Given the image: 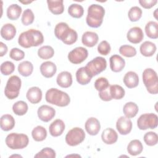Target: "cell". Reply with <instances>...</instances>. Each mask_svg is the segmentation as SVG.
<instances>
[{
  "mask_svg": "<svg viewBox=\"0 0 158 158\" xmlns=\"http://www.w3.org/2000/svg\"><path fill=\"white\" fill-rule=\"evenodd\" d=\"M28 105L23 101H19L12 106V110L17 115H23L28 111Z\"/></svg>",
  "mask_w": 158,
  "mask_h": 158,
  "instance_id": "8d00e7d4",
  "label": "cell"
},
{
  "mask_svg": "<svg viewBox=\"0 0 158 158\" xmlns=\"http://www.w3.org/2000/svg\"><path fill=\"white\" fill-rule=\"evenodd\" d=\"M127 40L131 43H139L144 38V34L142 29L139 27H134L131 28L127 32Z\"/></svg>",
  "mask_w": 158,
  "mask_h": 158,
  "instance_id": "5bb4252c",
  "label": "cell"
},
{
  "mask_svg": "<svg viewBox=\"0 0 158 158\" xmlns=\"http://www.w3.org/2000/svg\"><path fill=\"white\" fill-rule=\"evenodd\" d=\"M142 10L138 6H133L128 11V16L131 22L138 21L142 16Z\"/></svg>",
  "mask_w": 158,
  "mask_h": 158,
  "instance_id": "ab89813d",
  "label": "cell"
},
{
  "mask_svg": "<svg viewBox=\"0 0 158 158\" xmlns=\"http://www.w3.org/2000/svg\"><path fill=\"white\" fill-rule=\"evenodd\" d=\"M102 141L107 144H112L117 142L118 135L117 132L111 128H107L103 130L101 134Z\"/></svg>",
  "mask_w": 158,
  "mask_h": 158,
  "instance_id": "7402d4cb",
  "label": "cell"
},
{
  "mask_svg": "<svg viewBox=\"0 0 158 158\" xmlns=\"http://www.w3.org/2000/svg\"><path fill=\"white\" fill-rule=\"evenodd\" d=\"M56 81L59 86L64 88H69L72 84V74L67 71H63L58 74Z\"/></svg>",
  "mask_w": 158,
  "mask_h": 158,
  "instance_id": "d6986e66",
  "label": "cell"
},
{
  "mask_svg": "<svg viewBox=\"0 0 158 158\" xmlns=\"http://www.w3.org/2000/svg\"><path fill=\"white\" fill-rule=\"evenodd\" d=\"M35 19V15L33 11L30 9H27L23 12L22 15V22L24 25H29L31 24Z\"/></svg>",
  "mask_w": 158,
  "mask_h": 158,
  "instance_id": "b9f144b4",
  "label": "cell"
},
{
  "mask_svg": "<svg viewBox=\"0 0 158 158\" xmlns=\"http://www.w3.org/2000/svg\"><path fill=\"white\" fill-rule=\"evenodd\" d=\"M143 146L138 139L131 140L127 146V151L131 156H137L141 153Z\"/></svg>",
  "mask_w": 158,
  "mask_h": 158,
  "instance_id": "f1b7e54d",
  "label": "cell"
},
{
  "mask_svg": "<svg viewBox=\"0 0 158 158\" xmlns=\"http://www.w3.org/2000/svg\"><path fill=\"white\" fill-rule=\"evenodd\" d=\"M158 117L154 113H146L142 114L137 120V126L139 130L154 129L157 127Z\"/></svg>",
  "mask_w": 158,
  "mask_h": 158,
  "instance_id": "ba28073f",
  "label": "cell"
},
{
  "mask_svg": "<svg viewBox=\"0 0 158 158\" xmlns=\"http://www.w3.org/2000/svg\"><path fill=\"white\" fill-rule=\"evenodd\" d=\"M116 128L120 135H128L131 131L132 122L129 118L121 116L117 120Z\"/></svg>",
  "mask_w": 158,
  "mask_h": 158,
  "instance_id": "4fadbf2b",
  "label": "cell"
},
{
  "mask_svg": "<svg viewBox=\"0 0 158 158\" xmlns=\"http://www.w3.org/2000/svg\"><path fill=\"white\" fill-rule=\"evenodd\" d=\"M65 125L63 120L56 119L53 121L49 127V133L54 137H57L61 135L64 131Z\"/></svg>",
  "mask_w": 158,
  "mask_h": 158,
  "instance_id": "ac0fdd59",
  "label": "cell"
},
{
  "mask_svg": "<svg viewBox=\"0 0 158 158\" xmlns=\"http://www.w3.org/2000/svg\"><path fill=\"white\" fill-rule=\"evenodd\" d=\"M110 46L109 43L106 41H102L98 46V52L103 56H107L110 52Z\"/></svg>",
  "mask_w": 158,
  "mask_h": 158,
  "instance_id": "bcb514c9",
  "label": "cell"
},
{
  "mask_svg": "<svg viewBox=\"0 0 158 158\" xmlns=\"http://www.w3.org/2000/svg\"><path fill=\"white\" fill-rule=\"evenodd\" d=\"M22 7L17 4L10 5L7 9V16L12 20H17L19 18L22 13Z\"/></svg>",
  "mask_w": 158,
  "mask_h": 158,
  "instance_id": "1f68e13d",
  "label": "cell"
},
{
  "mask_svg": "<svg viewBox=\"0 0 158 158\" xmlns=\"http://www.w3.org/2000/svg\"><path fill=\"white\" fill-rule=\"evenodd\" d=\"M88 56V50L80 46L75 48L69 53L68 59L72 64H79L85 60Z\"/></svg>",
  "mask_w": 158,
  "mask_h": 158,
  "instance_id": "8fae6325",
  "label": "cell"
},
{
  "mask_svg": "<svg viewBox=\"0 0 158 158\" xmlns=\"http://www.w3.org/2000/svg\"><path fill=\"white\" fill-rule=\"evenodd\" d=\"M7 46L2 42L0 43V56H4L7 52Z\"/></svg>",
  "mask_w": 158,
  "mask_h": 158,
  "instance_id": "f907efd6",
  "label": "cell"
},
{
  "mask_svg": "<svg viewBox=\"0 0 158 158\" xmlns=\"http://www.w3.org/2000/svg\"><path fill=\"white\" fill-rule=\"evenodd\" d=\"M15 123L14 117L10 114H4L1 117V128L4 131H7L12 130L15 126Z\"/></svg>",
  "mask_w": 158,
  "mask_h": 158,
  "instance_id": "83f0119b",
  "label": "cell"
},
{
  "mask_svg": "<svg viewBox=\"0 0 158 158\" xmlns=\"http://www.w3.org/2000/svg\"><path fill=\"white\" fill-rule=\"evenodd\" d=\"M104 14L105 9L102 6L96 4L90 5L86 18L87 25L92 28L99 27L102 23Z\"/></svg>",
  "mask_w": 158,
  "mask_h": 158,
  "instance_id": "3957f363",
  "label": "cell"
},
{
  "mask_svg": "<svg viewBox=\"0 0 158 158\" xmlns=\"http://www.w3.org/2000/svg\"><path fill=\"white\" fill-rule=\"evenodd\" d=\"M110 86L109 82L106 78L99 77L94 82V87L98 91H101L109 88Z\"/></svg>",
  "mask_w": 158,
  "mask_h": 158,
  "instance_id": "ee69618b",
  "label": "cell"
},
{
  "mask_svg": "<svg viewBox=\"0 0 158 158\" xmlns=\"http://www.w3.org/2000/svg\"><path fill=\"white\" fill-rule=\"evenodd\" d=\"M48 6L49 10L54 15H59L64 12V6L63 0H48Z\"/></svg>",
  "mask_w": 158,
  "mask_h": 158,
  "instance_id": "d4e9b609",
  "label": "cell"
},
{
  "mask_svg": "<svg viewBox=\"0 0 158 158\" xmlns=\"http://www.w3.org/2000/svg\"><path fill=\"white\" fill-rule=\"evenodd\" d=\"M37 114L41 121L48 122L54 117L56 110L53 107L48 105H42L38 108Z\"/></svg>",
  "mask_w": 158,
  "mask_h": 158,
  "instance_id": "7c38bea8",
  "label": "cell"
},
{
  "mask_svg": "<svg viewBox=\"0 0 158 158\" xmlns=\"http://www.w3.org/2000/svg\"><path fill=\"white\" fill-rule=\"evenodd\" d=\"M35 157L54 158L56 157V152L51 148H44L35 155Z\"/></svg>",
  "mask_w": 158,
  "mask_h": 158,
  "instance_id": "f6af8a7d",
  "label": "cell"
},
{
  "mask_svg": "<svg viewBox=\"0 0 158 158\" xmlns=\"http://www.w3.org/2000/svg\"><path fill=\"white\" fill-rule=\"evenodd\" d=\"M57 71L56 64L51 61H46L40 65V72L42 75L46 78L52 77Z\"/></svg>",
  "mask_w": 158,
  "mask_h": 158,
  "instance_id": "e0dca14e",
  "label": "cell"
},
{
  "mask_svg": "<svg viewBox=\"0 0 158 158\" xmlns=\"http://www.w3.org/2000/svg\"><path fill=\"white\" fill-rule=\"evenodd\" d=\"M43 41L44 37L43 33L35 29H30L21 33L18 38L19 45L24 48L38 46Z\"/></svg>",
  "mask_w": 158,
  "mask_h": 158,
  "instance_id": "6da1fadb",
  "label": "cell"
},
{
  "mask_svg": "<svg viewBox=\"0 0 158 158\" xmlns=\"http://www.w3.org/2000/svg\"><path fill=\"white\" fill-rule=\"evenodd\" d=\"M99 40L98 34L93 31H86L85 32L81 38L82 43L87 47L91 48L94 46Z\"/></svg>",
  "mask_w": 158,
  "mask_h": 158,
  "instance_id": "44dd1931",
  "label": "cell"
},
{
  "mask_svg": "<svg viewBox=\"0 0 158 158\" xmlns=\"http://www.w3.org/2000/svg\"><path fill=\"white\" fill-rule=\"evenodd\" d=\"M143 81L147 91L152 94L158 93V77L157 73L151 68L146 69L143 72Z\"/></svg>",
  "mask_w": 158,
  "mask_h": 158,
  "instance_id": "8992f818",
  "label": "cell"
},
{
  "mask_svg": "<svg viewBox=\"0 0 158 158\" xmlns=\"http://www.w3.org/2000/svg\"><path fill=\"white\" fill-rule=\"evenodd\" d=\"M20 2H22V3H23V4H30V3H31V1H25V2H23V1H20Z\"/></svg>",
  "mask_w": 158,
  "mask_h": 158,
  "instance_id": "816d5d0a",
  "label": "cell"
},
{
  "mask_svg": "<svg viewBox=\"0 0 158 158\" xmlns=\"http://www.w3.org/2000/svg\"><path fill=\"white\" fill-rule=\"evenodd\" d=\"M1 72L4 75H9L12 73L15 70V65L10 61H5L1 65Z\"/></svg>",
  "mask_w": 158,
  "mask_h": 158,
  "instance_id": "7bdbcfd3",
  "label": "cell"
},
{
  "mask_svg": "<svg viewBox=\"0 0 158 158\" xmlns=\"http://www.w3.org/2000/svg\"><path fill=\"white\" fill-rule=\"evenodd\" d=\"M22 81L17 75H12L8 79L5 89V96L9 99H14L18 97L21 88Z\"/></svg>",
  "mask_w": 158,
  "mask_h": 158,
  "instance_id": "52a82bcc",
  "label": "cell"
},
{
  "mask_svg": "<svg viewBox=\"0 0 158 158\" xmlns=\"http://www.w3.org/2000/svg\"><path fill=\"white\" fill-rule=\"evenodd\" d=\"M138 110V106L133 102H127L123 107V114L126 117L129 118L135 117L137 115Z\"/></svg>",
  "mask_w": 158,
  "mask_h": 158,
  "instance_id": "f546056e",
  "label": "cell"
},
{
  "mask_svg": "<svg viewBox=\"0 0 158 158\" xmlns=\"http://www.w3.org/2000/svg\"><path fill=\"white\" fill-rule=\"evenodd\" d=\"M109 86L107 89L99 92V96L101 100L104 101H109L112 99L109 92Z\"/></svg>",
  "mask_w": 158,
  "mask_h": 158,
  "instance_id": "c3c4849f",
  "label": "cell"
},
{
  "mask_svg": "<svg viewBox=\"0 0 158 158\" xmlns=\"http://www.w3.org/2000/svg\"><path fill=\"white\" fill-rule=\"evenodd\" d=\"M144 143L149 146H152L157 144L158 142V136L156 133L153 131L147 132L144 135Z\"/></svg>",
  "mask_w": 158,
  "mask_h": 158,
  "instance_id": "60d3db41",
  "label": "cell"
},
{
  "mask_svg": "<svg viewBox=\"0 0 158 158\" xmlns=\"http://www.w3.org/2000/svg\"><path fill=\"white\" fill-rule=\"evenodd\" d=\"M146 35L151 39L158 38V23L154 21H149L145 26Z\"/></svg>",
  "mask_w": 158,
  "mask_h": 158,
  "instance_id": "4dcf8cb0",
  "label": "cell"
},
{
  "mask_svg": "<svg viewBox=\"0 0 158 158\" xmlns=\"http://www.w3.org/2000/svg\"><path fill=\"white\" fill-rule=\"evenodd\" d=\"M119 52L126 57H132L136 54V50L132 46L125 44L120 47Z\"/></svg>",
  "mask_w": 158,
  "mask_h": 158,
  "instance_id": "f35d334b",
  "label": "cell"
},
{
  "mask_svg": "<svg viewBox=\"0 0 158 158\" xmlns=\"http://www.w3.org/2000/svg\"><path fill=\"white\" fill-rule=\"evenodd\" d=\"M16 28L12 23L4 24L1 29V35L2 38L7 41L12 40L16 34Z\"/></svg>",
  "mask_w": 158,
  "mask_h": 158,
  "instance_id": "cb8c5ba5",
  "label": "cell"
},
{
  "mask_svg": "<svg viewBox=\"0 0 158 158\" xmlns=\"http://www.w3.org/2000/svg\"><path fill=\"white\" fill-rule=\"evenodd\" d=\"M27 99L31 104H37L42 99V91L37 86H33L28 89L26 94Z\"/></svg>",
  "mask_w": 158,
  "mask_h": 158,
  "instance_id": "ffe728a7",
  "label": "cell"
},
{
  "mask_svg": "<svg viewBox=\"0 0 158 158\" xmlns=\"http://www.w3.org/2000/svg\"><path fill=\"white\" fill-rule=\"evenodd\" d=\"M6 144L11 149H21L27 147L29 139L27 135L11 133L6 138Z\"/></svg>",
  "mask_w": 158,
  "mask_h": 158,
  "instance_id": "5b68a950",
  "label": "cell"
},
{
  "mask_svg": "<svg viewBox=\"0 0 158 158\" xmlns=\"http://www.w3.org/2000/svg\"><path fill=\"white\" fill-rule=\"evenodd\" d=\"M110 68L114 72H121L125 66V60L119 55H112L110 59Z\"/></svg>",
  "mask_w": 158,
  "mask_h": 158,
  "instance_id": "2e32d148",
  "label": "cell"
},
{
  "mask_svg": "<svg viewBox=\"0 0 158 158\" xmlns=\"http://www.w3.org/2000/svg\"><path fill=\"white\" fill-rule=\"evenodd\" d=\"M54 35L57 39L68 45L75 43L78 39L77 31L69 27L68 24L65 22H60L56 25Z\"/></svg>",
  "mask_w": 158,
  "mask_h": 158,
  "instance_id": "7a4b0ae2",
  "label": "cell"
},
{
  "mask_svg": "<svg viewBox=\"0 0 158 158\" xmlns=\"http://www.w3.org/2000/svg\"><path fill=\"white\" fill-rule=\"evenodd\" d=\"M68 13L71 17L79 19L83 16L84 9L83 7L78 4H72L68 8Z\"/></svg>",
  "mask_w": 158,
  "mask_h": 158,
  "instance_id": "d590c367",
  "label": "cell"
},
{
  "mask_svg": "<svg viewBox=\"0 0 158 158\" xmlns=\"http://www.w3.org/2000/svg\"><path fill=\"white\" fill-rule=\"evenodd\" d=\"M85 67L88 73L93 77L106 70L107 62L105 58L98 56L88 62Z\"/></svg>",
  "mask_w": 158,
  "mask_h": 158,
  "instance_id": "9c48e42d",
  "label": "cell"
},
{
  "mask_svg": "<svg viewBox=\"0 0 158 158\" xmlns=\"http://www.w3.org/2000/svg\"><path fill=\"white\" fill-rule=\"evenodd\" d=\"M109 92L112 99H121L125 96V90L120 85H112L109 86Z\"/></svg>",
  "mask_w": 158,
  "mask_h": 158,
  "instance_id": "e575fe53",
  "label": "cell"
},
{
  "mask_svg": "<svg viewBox=\"0 0 158 158\" xmlns=\"http://www.w3.org/2000/svg\"><path fill=\"white\" fill-rule=\"evenodd\" d=\"M33 70V65L30 61L26 60L20 63L18 65V72L23 77L30 76Z\"/></svg>",
  "mask_w": 158,
  "mask_h": 158,
  "instance_id": "d6a6232c",
  "label": "cell"
},
{
  "mask_svg": "<svg viewBox=\"0 0 158 158\" xmlns=\"http://www.w3.org/2000/svg\"><path fill=\"white\" fill-rule=\"evenodd\" d=\"M156 44L149 41H146L143 43L139 48V51L141 54L145 57L152 56L156 51Z\"/></svg>",
  "mask_w": 158,
  "mask_h": 158,
  "instance_id": "484cf974",
  "label": "cell"
},
{
  "mask_svg": "<svg viewBox=\"0 0 158 158\" xmlns=\"http://www.w3.org/2000/svg\"><path fill=\"white\" fill-rule=\"evenodd\" d=\"M157 2V0H139V3L144 9H151Z\"/></svg>",
  "mask_w": 158,
  "mask_h": 158,
  "instance_id": "681fc988",
  "label": "cell"
},
{
  "mask_svg": "<svg viewBox=\"0 0 158 158\" xmlns=\"http://www.w3.org/2000/svg\"><path fill=\"white\" fill-rule=\"evenodd\" d=\"M31 136L35 141H42L44 140L47 136V131L44 127L38 125L33 129Z\"/></svg>",
  "mask_w": 158,
  "mask_h": 158,
  "instance_id": "836d02e7",
  "label": "cell"
},
{
  "mask_svg": "<svg viewBox=\"0 0 158 158\" xmlns=\"http://www.w3.org/2000/svg\"><path fill=\"white\" fill-rule=\"evenodd\" d=\"M85 138L84 130L80 127H75L67 132L65 136V142L70 146H75L81 143Z\"/></svg>",
  "mask_w": 158,
  "mask_h": 158,
  "instance_id": "30bf717a",
  "label": "cell"
},
{
  "mask_svg": "<svg viewBox=\"0 0 158 158\" xmlns=\"http://www.w3.org/2000/svg\"><path fill=\"white\" fill-rule=\"evenodd\" d=\"M9 57L14 60L19 61L24 58L25 53L22 50L17 48H14L9 52Z\"/></svg>",
  "mask_w": 158,
  "mask_h": 158,
  "instance_id": "7dc6e473",
  "label": "cell"
},
{
  "mask_svg": "<svg viewBox=\"0 0 158 158\" xmlns=\"http://www.w3.org/2000/svg\"><path fill=\"white\" fill-rule=\"evenodd\" d=\"M123 81L127 88H133L138 85L139 77L136 72L130 71L126 73L123 77Z\"/></svg>",
  "mask_w": 158,
  "mask_h": 158,
  "instance_id": "603a6c76",
  "label": "cell"
},
{
  "mask_svg": "<svg viewBox=\"0 0 158 158\" xmlns=\"http://www.w3.org/2000/svg\"><path fill=\"white\" fill-rule=\"evenodd\" d=\"M45 99L48 103L59 107H65L70 102V96L67 93L54 88H50L46 91Z\"/></svg>",
  "mask_w": 158,
  "mask_h": 158,
  "instance_id": "277c9868",
  "label": "cell"
},
{
  "mask_svg": "<svg viewBox=\"0 0 158 158\" xmlns=\"http://www.w3.org/2000/svg\"><path fill=\"white\" fill-rule=\"evenodd\" d=\"M93 77L88 73L85 67H80L76 72V79L77 82L81 85H85L88 84Z\"/></svg>",
  "mask_w": 158,
  "mask_h": 158,
  "instance_id": "4316f807",
  "label": "cell"
},
{
  "mask_svg": "<svg viewBox=\"0 0 158 158\" xmlns=\"http://www.w3.org/2000/svg\"><path fill=\"white\" fill-rule=\"evenodd\" d=\"M54 54V49L50 46H43L38 50V55L42 59H49Z\"/></svg>",
  "mask_w": 158,
  "mask_h": 158,
  "instance_id": "74e56055",
  "label": "cell"
},
{
  "mask_svg": "<svg viewBox=\"0 0 158 158\" xmlns=\"http://www.w3.org/2000/svg\"><path fill=\"white\" fill-rule=\"evenodd\" d=\"M87 133L92 136L96 135L101 129L99 121L95 117H90L87 119L85 125Z\"/></svg>",
  "mask_w": 158,
  "mask_h": 158,
  "instance_id": "9a60e30c",
  "label": "cell"
}]
</instances>
